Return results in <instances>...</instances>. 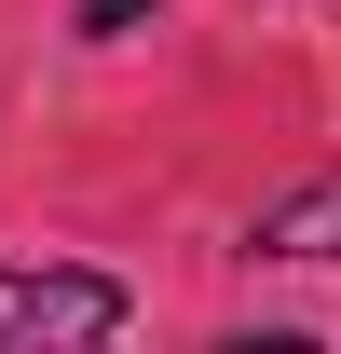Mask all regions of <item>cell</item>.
<instances>
[{
	"mask_svg": "<svg viewBox=\"0 0 341 354\" xmlns=\"http://www.w3.org/2000/svg\"><path fill=\"white\" fill-rule=\"evenodd\" d=\"M123 327V286L110 272H14L0 259V354H69Z\"/></svg>",
	"mask_w": 341,
	"mask_h": 354,
	"instance_id": "obj_1",
	"label": "cell"
},
{
	"mask_svg": "<svg viewBox=\"0 0 341 354\" xmlns=\"http://www.w3.org/2000/svg\"><path fill=\"white\" fill-rule=\"evenodd\" d=\"M246 245H259V259H341V177H300V191H273Z\"/></svg>",
	"mask_w": 341,
	"mask_h": 354,
	"instance_id": "obj_2",
	"label": "cell"
},
{
	"mask_svg": "<svg viewBox=\"0 0 341 354\" xmlns=\"http://www.w3.org/2000/svg\"><path fill=\"white\" fill-rule=\"evenodd\" d=\"M137 14H150V0H82V41H123Z\"/></svg>",
	"mask_w": 341,
	"mask_h": 354,
	"instance_id": "obj_3",
	"label": "cell"
}]
</instances>
